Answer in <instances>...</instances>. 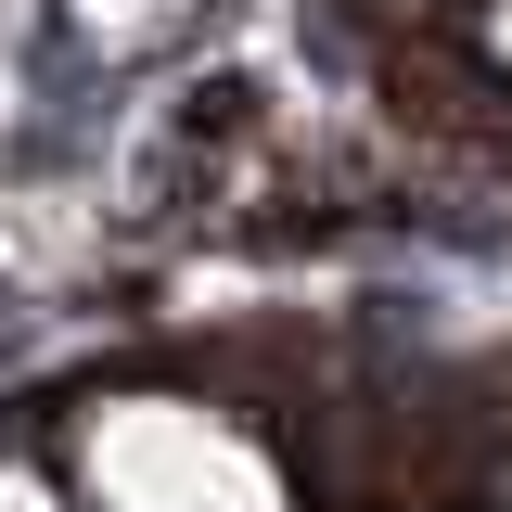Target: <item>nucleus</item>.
<instances>
[{"label": "nucleus", "mask_w": 512, "mask_h": 512, "mask_svg": "<svg viewBox=\"0 0 512 512\" xmlns=\"http://www.w3.org/2000/svg\"><path fill=\"white\" fill-rule=\"evenodd\" d=\"M487 39H500V64H512V0H500V13H487Z\"/></svg>", "instance_id": "3"}, {"label": "nucleus", "mask_w": 512, "mask_h": 512, "mask_svg": "<svg viewBox=\"0 0 512 512\" xmlns=\"http://www.w3.org/2000/svg\"><path fill=\"white\" fill-rule=\"evenodd\" d=\"M0 512H52V500H39V487H0Z\"/></svg>", "instance_id": "2"}, {"label": "nucleus", "mask_w": 512, "mask_h": 512, "mask_svg": "<svg viewBox=\"0 0 512 512\" xmlns=\"http://www.w3.org/2000/svg\"><path fill=\"white\" fill-rule=\"evenodd\" d=\"M90 512H282V487L205 410H116L90 436Z\"/></svg>", "instance_id": "1"}]
</instances>
